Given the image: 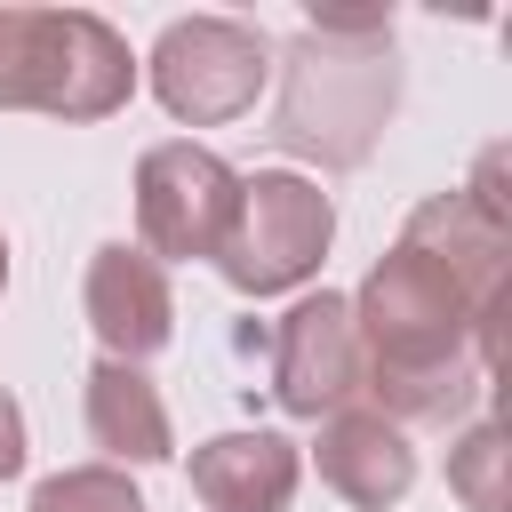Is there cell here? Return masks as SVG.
<instances>
[{
	"instance_id": "6",
	"label": "cell",
	"mask_w": 512,
	"mask_h": 512,
	"mask_svg": "<svg viewBox=\"0 0 512 512\" xmlns=\"http://www.w3.org/2000/svg\"><path fill=\"white\" fill-rule=\"evenodd\" d=\"M240 176L208 152V144H152L136 160V232L152 264H192L216 256L224 224H232Z\"/></svg>"
},
{
	"instance_id": "15",
	"label": "cell",
	"mask_w": 512,
	"mask_h": 512,
	"mask_svg": "<svg viewBox=\"0 0 512 512\" xmlns=\"http://www.w3.org/2000/svg\"><path fill=\"white\" fill-rule=\"evenodd\" d=\"M0 288H8V240H0Z\"/></svg>"
},
{
	"instance_id": "13",
	"label": "cell",
	"mask_w": 512,
	"mask_h": 512,
	"mask_svg": "<svg viewBox=\"0 0 512 512\" xmlns=\"http://www.w3.org/2000/svg\"><path fill=\"white\" fill-rule=\"evenodd\" d=\"M32 512H144V496L128 488L120 464H72L32 488Z\"/></svg>"
},
{
	"instance_id": "10",
	"label": "cell",
	"mask_w": 512,
	"mask_h": 512,
	"mask_svg": "<svg viewBox=\"0 0 512 512\" xmlns=\"http://www.w3.org/2000/svg\"><path fill=\"white\" fill-rule=\"evenodd\" d=\"M296 472L304 456L280 432H216L208 448H192V496L208 512H288Z\"/></svg>"
},
{
	"instance_id": "12",
	"label": "cell",
	"mask_w": 512,
	"mask_h": 512,
	"mask_svg": "<svg viewBox=\"0 0 512 512\" xmlns=\"http://www.w3.org/2000/svg\"><path fill=\"white\" fill-rule=\"evenodd\" d=\"M512 440L504 424H472L456 448H448V488L464 496V512H512Z\"/></svg>"
},
{
	"instance_id": "1",
	"label": "cell",
	"mask_w": 512,
	"mask_h": 512,
	"mask_svg": "<svg viewBox=\"0 0 512 512\" xmlns=\"http://www.w3.org/2000/svg\"><path fill=\"white\" fill-rule=\"evenodd\" d=\"M504 272H512V208H488L480 192H432L392 256L352 296L360 360L376 416L408 424H456L496 360H504Z\"/></svg>"
},
{
	"instance_id": "2",
	"label": "cell",
	"mask_w": 512,
	"mask_h": 512,
	"mask_svg": "<svg viewBox=\"0 0 512 512\" xmlns=\"http://www.w3.org/2000/svg\"><path fill=\"white\" fill-rule=\"evenodd\" d=\"M400 104V56L384 8H312L280 48L272 144L320 168H360Z\"/></svg>"
},
{
	"instance_id": "9",
	"label": "cell",
	"mask_w": 512,
	"mask_h": 512,
	"mask_svg": "<svg viewBox=\"0 0 512 512\" xmlns=\"http://www.w3.org/2000/svg\"><path fill=\"white\" fill-rule=\"evenodd\" d=\"M320 480L344 496V504H360V512H392L408 488H416V448H408V432L392 424V416H376V408H336L328 424H320Z\"/></svg>"
},
{
	"instance_id": "3",
	"label": "cell",
	"mask_w": 512,
	"mask_h": 512,
	"mask_svg": "<svg viewBox=\"0 0 512 512\" xmlns=\"http://www.w3.org/2000/svg\"><path fill=\"white\" fill-rule=\"evenodd\" d=\"M136 96L128 40L88 8H0V112L112 120Z\"/></svg>"
},
{
	"instance_id": "11",
	"label": "cell",
	"mask_w": 512,
	"mask_h": 512,
	"mask_svg": "<svg viewBox=\"0 0 512 512\" xmlns=\"http://www.w3.org/2000/svg\"><path fill=\"white\" fill-rule=\"evenodd\" d=\"M88 440L112 464H168L176 456V432H168L160 384L144 368H128V360H96L88 368Z\"/></svg>"
},
{
	"instance_id": "5",
	"label": "cell",
	"mask_w": 512,
	"mask_h": 512,
	"mask_svg": "<svg viewBox=\"0 0 512 512\" xmlns=\"http://www.w3.org/2000/svg\"><path fill=\"white\" fill-rule=\"evenodd\" d=\"M264 80H272V40L240 16H176L152 40V96L192 128L240 120Z\"/></svg>"
},
{
	"instance_id": "4",
	"label": "cell",
	"mask_w": 512,
	"mask_h": 512,
	"mask_svg": "<svg viewBox=\"0 0 512 512\" xmlns=\"http://www.w3.org/2000/svg\"><path fill=\"white\" fill-rule=\"evenodd\" d=\"M336 240V208L312 176L296 168H256L240 176V200H232V224L216 240V272L240 288V296H280L296 280L320 272Z\"/></svg>"
},
{
	"instance_id": "8",
	"label": "cell",
	"mask_w": 512,
	"mask_h": 512,
	"mask_svg": "<svg viewBox=\"0 0 512 512\" xmlns=\"http://www.w3.org/2000/svg\"><path fill=\"white\" fill-rule=\"evenodd\" d=\"M80 304H88V328L104 344V360H128L144 368L168 336H176V296H168V264H152L144 248L112 240L88 256V280H80Z\"/></svg>"
},
{
	"instance_id": "7",
	"label": "cell",
	"mask_w": 512,
	"mask_h": 512,
	"mask_svg": "<svg viewBox=\"0 0 512 512\" xmlns=\"http://www.w3.org/2000/svg\"><path fill=\"white\" fill-rule=\"evenodd\" d=\"M272 400L288 416H336L368 392V360H360V328H352V304L344 296H304L272 336Z\"/></svg>"
},
{
	"instance_id": "14",
	"label": "cell",
	"mask_w": 512,
	"mask_h": 512,
	"mask_svg": "<svg viewBox=\"0 0 512 512\" xmlns=\"http://www.w3.org/2000/svg\"><path fill=\"white\" fill-rule=\"evenodd\" d=\"M16 472H24V408L0 384V480H16Z\"/></svg>"
}]
</instances>
